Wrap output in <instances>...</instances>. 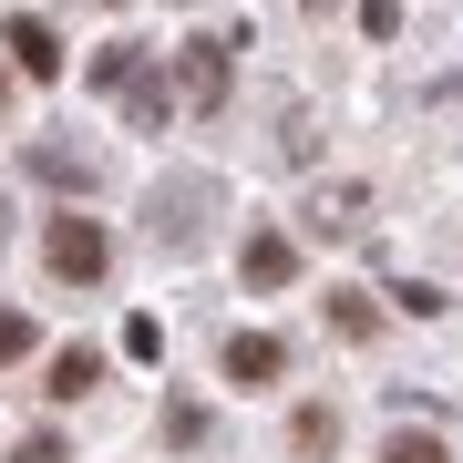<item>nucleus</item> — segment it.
I'll use <instances>...</instances> for the list:
<instances>
[{
    "instance_id": "obj_1",
    "label": "nucleus",
    "mask_w": 463,
    "mask_h": 463,
    "mask_svg": "<svg viewBox=\"0 0 463 463\" xmlns=\"http://www.w3.org/2000/svg\"><path fill=\"white\" fill-rule=\"evenodd\" d=\"M42 258H52V279H62V288H93L103 268H114V237H103V216L72 206V216H52V227H42Z\"/></svg>"
},
{
    "instance_id": "obj_2",
    "label": "nucleus",
    "mask_w": 463,
    "mask_h": 463,
    "mask_svg": "<svg viewBox=\"0 0 463 463\" xmlns=\"http://www.w3.org/2000/svg\"><path fill=\"white\" fill-rule=\"evenodd\" d=\"M216 371H227L237 392H279V371H288V340H279V330H237Z\"/></svg>"
},
{
    "instance_id": "obj_3",
    "label": "nucleus",
    "mask_w": 463,
    "mask_h": 463,
    "mask_svg": "<svg viewBox=\"0 0 463 463\" xmlns=\"http://www.w3.org/2000/svg\"><path fill=\"white\" fill-rule=\"evenodd\" d=\"M227 52L237 42H216V32H196L175 52V72H185V103H227Z\"/></svg>"
},
{
    "instance_id": "obj_4",
    "label": "nucleus",
    "mask_w": 463,
    "mask_h": 463,
    "mask_svg": "<svg viewBox=\"0 0 463 463\" xmlns=\"http://www.w3.org/2000/svg\"><path fill=\"white\" fill-rule=\"evenodd\" d=\"M288 453L298 463H330L340 453V402H298V412H288Z\"/></svg>"
},
{
    "instance_id": "obj_5",
    "label": "nucleus",
    "mask_w": 463,
    "mask_h": 463,
    "mask_svg": "<svg viewBox=\"0 0 463 463\" xmlns=\"http://www.w3.org/2000/svg\"><path fill=\"white\" fill-rule=\"evenodd\" d=\"M237 268H248V288H288V279H298V248H288L279 227H258L248 248H237Z\"/></svg>"
},
{
    "instance_id": "obj_6",
    "label": "nucleus",
    "mask_w": 463,
    "mask_h": 463,
    "mask_svg": "<svg viewBox=\"0 0 463 463\" xmlns=\"http://www.w3.org/2000/svg\"><path fill=\"white\" fill-rule=\"evenodd\" d=\"M11 62H21V83H52V72H62V42H52V21H32V11L11 21Z\"/></svg>"
},
{
    "instance_id": "obj_7",
    "label": "nucleus",
    "mask_w": 463,
    "mask_h": 463,
    "mask_svg": "<svg viewBox=\"0 0 463 463\" xmlns=\"http://www.w3.org/2000/svg\"><path fill=\"white\" fill-rule=\"evenodd\" d=\"M93 381H103V350H93V340H72V350H52V371H42V392H52V402H83Z\"/></svg>"
},
{
    "instance_id": "obj_8",
    "label": "nucleus",
    "mask_w": 463,
    "mask_h": 463,
    "mask_svg": "<svg viewBox=\"0 0 463 463\" xmlns=\"http://www.w3.org/2000/svg\"><path fill=\"white\" fill-rule=\"evenodd\" d=\"M330 330H340V340H371V330H381L371 288H330Z\"/></svg>"
},
{
    "instance_id": "obj_9",
    "label": "nucleus",
    "mask_w": 463,
    "mask_h": 463,
    "mask_svg": "<svg viewBox=\"0 0 463 463\" xmlns=\"http://www.w3.org/2000/svg\"><path fill=\"white\" fill-rule=\"evenodd\" d=\"M381 463H453V453H443V432H422V422H402L392 443H381Z\"/></svg>"
},
{
    "instance_id": "obj_10",
    "label": "nucleus",
    "mask_w": 463,
    "mask_h": 463,
    "mask_svg": "<svg viewBox=\"0 0 463 463\" xmlns=\"http://www.w3.org/2000/svg\"><path fill=\"white\" fill-rule=\"evenodd\" d=\"M165 443H175V453L206 443V402H165Z\"/></svg>"
},
{
    "instance_id": "obj_11",
    "label": "nucleus",
    "mask_w": 463,
    "mask_h": 463,
    "mask_svg": "<svg viewBox=\"0 0 463 463\" xmlns=\"http://www.w3.org/2000/svg\"><path fill=\"white\" fill-rule=\"evenodd\" d=\"M32 340H42L32 319H21V309H0V371H11V361H32Z\"/></svg>"
},
{
    "instance_id": "obj_12",
    "label": "nucleus",
    "mask_w": 463,
    "mask_h": 463,
    "mask_svg": "<svg viewBox=\"0 0 463 463\" xmlns=\"http://www.w3.org/2000/svg\"><path fill=\"white\" fill-rule=\"evenodd\" d=\"M11 463H72V453H62V432H32V443H21Z\"/></svg>"
}]
</instances>
